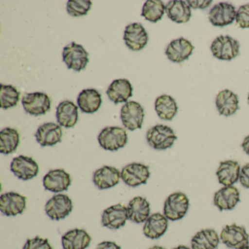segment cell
Here are the masks:
<instances>
[{"label": "cell", "instance_id": "6da1fadb", "mask_svg": "<svg viewBox=\"0 0 249 249\" xmlns=\"http://www.w3.org/2000/svg\"><path fill=\"white\" fill-rule=\"evenodd\" d=\"M177 138L171 127L163 124L153 126L146 135L148 143L156 150H166L171 148Z\"/></svg>", "mask_w": 249, "mask_h": 249}, {"label": "cell", "instance_id": "7a4b0ae2", "mask_svg": "<svg viewBox=\"0 0 249 249\" xmlns=\"http://www.w3.org/2000/svg\"><path fill=\"white\" fill-rule=\"evenodd\" d=\"M190 206L189 198L183 192L171 194L164 202V215L170 221L182 219L187 213Z\"/></svg>", "mask_w": 249, "mask_h": 249}, {"label": "cell", "instance_id": "3957f363", "mask_svg": "<svg viewBox=\"0 0 249 249\" xmlns=\"http://www.w3.org/2000/svg\"><path fill=\"white\" fill-rule=\"evenodd\" d=\"M126 130L119 126H108L105 128L98 136L99 143L102 148L107 151H116L124 148L127 142Z\"/></svg>", "mask_w": 249, "mask_h": 249}, {"label": "cell", "instance_id": "277c9868", "mask_svg": "<svg viewBox=\"0 0 249 249\" xmlns=\"http://www.w3.org/2000/svg\"><path fill=\"white\" fill-rule=\"evenodd\" d=\"M211 50L216 59L230 61L238 56L240 43L230 36H218L213 41Z\"/></svg>", "mask_w": 249, "mask_h": 249}, {"label": "cell", "instance_id": "5b68a950", "mask_svg": "<svg viewBox=\"0 0 249 249\" xmlns=\"http://www.w3.org/2000/svg\"><path fill=\"white\" fill-rule=\"evenodd\" d=\"M220 240L230 249H240L249 246V234L243 226L229 224L221 230Z\"/></svg>", "mask_w": 249, "mask_h": 249}, {"label": "cell", "instance_id": "8992f818", "mask_svg": "<svg viewBox=\"0 0 249 249\" xmlns=\"http://www.w3.org/2000/svg\"><path fill=\"white\" fill-rule=\"evenodd\" d=\"M72 208L73 205L71 197L64 194H59L48 201L45 211L51 219L59 221L69 215Z\"/></svg>", "mask_w": 249, "mask_h": 249}, {"label": "cell", "instance_id": "52a82bcc", "mask_svg": "<svg viewBox=\"0 0 249 249\" xmlns=\"http://www.w3.org/2000/svg\"><path fill=\"white\" fill-rule=\"evenodd\" d=\"M63 62L69 69L80 72L85 69L89 63V53L81 45L72 42L64 49Z\"/></svg>", "mask_w": 249, "mask_h": 249}, {"label": "cell", "instance_id": "ba28073f", "mask_svg": "<svg viewBox=\"0 0 249 249\" xmlns=\"http://www.w3.org/2000/svg\"><path fill=\"white\" fill-rule=\"evenodd\" d=\"M145 114L140 103L129 101L125 103L121 110V119L124 126L130 131L142 127Z\"/></svg>", "mask_w": 249, "mask_h": 249}, {"label": "cell", "instance_id": "9c48e42d", "mask_svg": "<svg viewBox=\"0 0 249 249\" xmlns=\"http://www.w3.org/2000/svg\"><path fill=\"white\" fill-rule=\"evenodd\" d=\"M149 177V167L141 163L128 164L122 169L121 173L122 180L130 187L145 184Z\"/></svg>", "mask_w": 249, "mask_h": 249}, {"label": "cell", "instance_id": "30bf717a", "mask_svg": "<svg viewBox=\"0 0 249 249\" xmlns=\"http://www.w3.org/2000/svg\"><path fill=\"white\" fill-rule=\"evenodd\" d=\"M24 110L32 116L46 114L51 109V100L47 94L43 92L26 94L22 99Z\"/></svg>", "mask_w": 249, "mask_h": 249}, {"label": "cell", "instance_id": "8fae6325", "mask_svg": "<svg viewBox=\"0 0 249 249\" xmlns=\"http://www.w3.org/2000/svg\"><path fill=\"white\" fill-rule=\"evenodd\" d=\"M26 205L27 197L17 192H8L0 196V210L6 216H15L23 213Z\"/></svg>", "mask_w": 249, "mask_h": 249}, {"label": "cell", "instance_id": "7c38bea8", "mask_svg": "<svg viewBox=\"0 0 249 249\" xmlns=\"http://www.w3.org/2000/svg\"><path fill=\"white\" fill-rule=\"evenodd\" d=\"M235 8L231 4L220 2L214 5L208 14L210 22L215 27H224L235 20Z\"/></svg>", "mask_w": 249, "mask_h": 249}, {"label": "cell", "instance_id": "4fadbf2b", "mask_svg": "<svg viewBox=\"0 0 249 249\" xmlns=\"http://www.w3.org/2000/svg\"><path fill=\"white\" fill-rule=\"evenodd\" d=\"M11 170L18 178L28 180L37 176L39 166L31 157L21 155L13 160Z\"/></svg>", "mask_w": 249, "mask_h": 249}, {"label": "cell", "instance_id": "5bb4252c", "mask_svg": "<svg viewBox=\"0 0 249 249\" xmlns=\"http://www.w3.org/2000/svg\"><path fill=\"white\" fill-rule=\"evenodd\" d=\"M124 40L126 46L131 50L141 51L148 43V33L142 24L134 23L125 29Z\"/></svg>", "mask_w": 249, "mask_h": 249}, {"label": "cell", "instance_id": "9a60e30c", "mask_svg": "<svg viewBox=\"0 0 249 249\" xmlns=\"http://www.w3.org/2000/svg\"><path fill=\"white\" fill-rule=\"evenodd\" d=\"M127 219V208L122 204H117L103 211L102 224L110 230H118L125 225Z\"/></svg>", "mask_w": 249, "mask_h": 249}, {"label": "cell", "instance_id": "2e32d148", "mask_svg": "<svg viewBox=\"0 0 249 249\" xmlns=\"http://www.w3.org/2000/svg\"><path fill=\"white\" fill-rule=\"evenodd\" d=\"M195 46L189 40L184 37H180L178 39L173 40L167 46L165 51L168 59L175 63H181L193 53Z\"/></svg>", "mask_w": 249, "mask_h": 249}, {"label": "cell", "instance_id": "e0dca14e", "mask_svg": "<svg viewBox=\"0 0 249 249\" xmlns=\"http://www.w3.org/2000/svg\"><path fill=\"white\" fill-rule=\"evenodd\" d=\"M43 182L46 190L59 193L68 190L71 185V178L63 169H56L50 170L43 178Z\"/></svg>", "mask_w": 249, "mask_h": 249}, {"label": "cell", "instance_id": "ac0fdd59", "mask_svg": "<svg viewBox=\"0 0 249 249\" xmlns=\"http://www.w3.org/2000/svg\"><path fill=\"white\" fill-rule=\"evenodd\" d=\"M240 200V192L234 186H224L213 196L214 205L221 211H231Z\"/></svg>", "mask_w": 249, "mask_h": 249}, {"label": "cell", "instance_id": "d6986e66", "mask_svg": "<svg viewBox=\"0 0 249 249\" xmlns=\"http://www.w3.org/2000/svg\"><path fill=\"white\" fill-rule=\"evenodd\" d=\"M240 164L234 160H226L220 162L216 174L218 183L224 186H233L237 183L240 178Z\"/></svg>", "mask_w": 249, "mask_h": 249}, {"label": "cell", "instance_id": "ffe728a7", "mask_svg": "<svg viewBox=\"0 0 249 249\" xmlns=\"http://www.w3.org/2000/svg\"><path fill=\"white\" fill-rule=\"evenodd\" d=\"M62 130L56 124L46 123L37 129L36 134L37 142L41 146H53L62 141Z\"/></svg>", "mask_w": 249, "mask_h": 249}, {"label": "cell", "instance_id": "44dd1931", "mask_svg": "<svg viewBox=\"0 0 249 249\" xmlns=\"http://www.w3.org/2000/svg\"><path fill=\"white\" fill-rule=\"evenodd\" d=\"M168 228V219L164 214L156 213L148 217L145 221L142 231L145 237L158 239L164 235Z\"/></svg>", "mask_w": 249, "mask_h": 249}, {"label": "cell", "instance_id": "7402d4cb", "mask_svg": "<svg viewBox=\"0 0 249 249\" xmlns=\"http://www.w3.org/2000/svg\"><path fill=\"white\" fill-rule=\"evenodd\" d=\"M121 173L116 167L104 166L94 172L93 181L98 189H107L114 187L119 183Z\"/></svg>", "mask_w": 249, "mask_h": 249}, {"label": "cell", "instance_id": "603a6c76", "mask_svg": "<svg viewBox=\"0 0 249 249\" xmlns=\"http://www.w3.org/2000/svg\"><path fill=\"white\" fill-rule=\"evenodd\" d=\"M215 106L220 115L228 117L238 110V97L231 90H222L217 94Z\"/></svg>", "mask_w": 249, "mask_h": 249}, {"label": "cell", "instance_id": "cb8c5ba5", "mask_svg": "<svg viewBox=\"0 0 249 249\" xmlns=\"http://www.w3.org/2000/svg\"><path fill=\"white\" fill-rule=\"evenodd\" d=\"M150 203L142 196H135L128 205V219L136 224L145 222L150 216Z\"/></svg>", "mask_w": 249, "mask_h": 249}, {"label": "cell", "instance_id": "d4e9b609", "mask_svg": "<svg viewBox=\"0 0 249 249\" xmlns=\"http://www.w3.org/2000/svg\"><path fill=\"white\" fill-rule=\"evenodd\" d=\"M91 240V237L86 230L74 229L62 236V247L63 249H86Z\"/></svg>", "mask_w": 249, "mask_h": 249}, {"label": "cell", "instance_id": "484cf974", "mask_svg": "<svg viewBox=\"0 0 249 249\" xmlns=\"http://www.w3.org/2000/svg\"><path fill=\"white\" fill-rule=\"evenodd\" d=\"M220 236L213 229H204L196 232L192 238V249H216L220 243Z\"/></svg>", "mask_w": 249, "mask_h": 249}, {"label": "cell", "instance_id": "4316f807", "mask_svg": "<svg viewBox=\"0 0 249 249\" xmlns=\"http://www.w3.org/2000/svg\"><path fill=\"white\" fill-rule=\"evenodd\" d=\"M165 12L168 18L177 24L188 22L192 17L190 6L182 0L170 1L166 5Z\"/></svg>", "mask_w": 249, "mask_h": 249}, {"label": "cell", "instance_id": "83f0119b", "mask_svg": "<svg viewBox=\"0 0 249 249\" xmlns=\"http://www.w3.org/2000/svg\"><path fill=\"white\" fill-rule=\"evenodd\" d=\"M132 87L128 80H115L107 90V95L115 104L126 103L132 96Z\"/></svg>", "mask_w": 249, "mask_h": 249}, {"label": "cell", "instance_id": "f1b7e54d", "mask_svg": "<svg viewBox=\"0 0 249 249\" xmlns=\"http://www.w3.org/2000/svg\"><path fill=\"white\" fill-rule=\"evenodd\" d=\"M56 119L60 126L73 127L78 122V107L72 102L68 100L62 102L56 108Z\"/></svg>", "mask_w": 249, "mask_h": 249}, {"label": "cell", "instance_id": "f546056e", "mask_svg": "<svg viewBox=\"0 0 249 249\" xmlns=\"http://www.w3.org/2000/svg\"><path fill=\"white\" fill-rule=\"evenodd\" d=\"M77 102L81 111L86 113H94L101 106V94L94 89H84L80 93Z\"/></svg>", "mask_w": 249, "mask_h": 249}, {"label": "cell", "instance_id": "4dcf8cb0", "mask_svg": "<svg viewBox=\"0 0 249 249\" xmlns=\"http://www.w3.org/2000/svg\"><path fill=\"white\" fill-rule=\"evenodd\" d=\"M155 110L160 119L171 121L177 114L178 107L176 100L170 95H161L155 101Z\"/></svg>", "mask_w": 249, "mask_h": 249}, {"label": "cell", "instance_id": "1f68e13d", "mask_svg": "<svg viewBox=\"0 0 249 249\" xmlns=\"http://www.w3.org/2000/svg\"><path fill=\"white\" fill-rule=\"evenodd\" d=\"M20 135L18 131L12 128H5L0 132V152L10 154L18 148Z\"/></svg>", "mask_w": 249, "mask_h": 249}, {"label": "cell", "instance_id": "d6a6232c", "mask_svg": "<svg viewBox=\"0 0 249 249\" xmlns=\"http://www.w3.org/2000/svg\"><path fill=\"white\" fill-rule=\"evenodd\" d=\"M165 5L160 0H148L142 7L141 16L147 21L153 23L158 22L161 19L164 12Z\"/></svg>", "mask_w": 249, "mask_h": 249}, {"label": "cell", "instance_id": "836d02e7", "mask_svg": "<svg viewBox=\"0 0 249 249\" xmlns=\"http://www.w3.org/2000/svg\"><path fill=\"white\" fill-rule=\"evenodd\" d=\"M20 92L11 85L1 84L0 102L2 109L15 107L19 101Z\"/></svg>", "mask_w": 249, "mask_h": 249}, {"label": "cell", "instance_id": "e575fe53", "mask_svg": "<svg viewBox=\"0 0 249 249\" xmlns=\"http://www.w3.org/2000/svg\"><path fill=\"white\" fill-rule=\"evenodd\" d=\"M92 2L89 0H70L67 4V11L72 17L86 16L91 9Z\"/></svg>", "mask_w": 249, "mask_h": 249}, {"label": "cell", "instance_id": "d590c367", "mask_svg": "<svg viewBox=\"0 0 249 249\" xmlns=\"http://www.w3.org/2000/svg\"><path fill=\"white\" fill-rule=\"evenodd\" d=\"M236 24L241 29L249 28V3L242 5L236 12Z\"/></svg>", "mask_w": 249, "mask_h": 249}, {"label": "cell", "instance_id": "8d00e7d4", "mask_svg": "<svg viewBox=\"0 0 249 249\" xmlns=\"http://www.w3.org/2000/svg\"><path fill=\"white\" fill-rule=\"evenodd\" d=\"M23 249H53V248L48 239L37 236L34 238L28 239Z\"/></svg>", "mask_w": 249, "mask_h": 249}, {"label": "cell", "instance_id": "74e56055", "mask_svg": "<svg viewBox=\"0 0 249 249\" xmlns=\"http://www.w3.org/2000/svg\"><path fill=\"white\" fill-rule=\"evenodd\" d=\"M239 181L243 187L249 189V163L245 164L240 170Z\"/></svg>", "mask_w": 249, "mask_h": 249}, {"label": "cell", "instance_id": "f35d334b", "mask_svg": "<svg viewBox=\"0 0 249 249\" xmlns=\"http://www.w3.org/2000/svg\"><path fill=\"white\" fill-rule=\"evenodd\" d=\"M188 5L190 6L191 8L193 9H205V8L209 7L212 3V1L210 0H196V1H192V0H188L186 1Z\"/></svg>", "mask_w": 249, "mask_h": 249}, {"label": "cell", "instance_id": "ab89813d", "mask_svg": "<svg viewBox=\"0 0 249 249\" xmlns=\"http://www.w3.org/2000/svg\"><path fill=\"white\" fill-rule=\"evenodd\" d=\"M97 249H122V248L115 242L103 241L97 245Z\"/></svg>", "mask_w": 249, "mask_h": 249}, {"label": "cell", "instance_id": "60d3db41", "mask_svg": "<svg viewBox=\"0 0 249 249\" xmlns=\"http://www.w3.org/2000/svg\"><path fill=\"white\" fill-rule=\"evenodd\" d=\"M241 146L244 152L249 156V135L245 138L244 141L242 142Z\"/></svg>", "mask_w": 249, "mask_h": 249}, {"label": "cell", "instance_id": "b9f144b4", "mask_svg": "<svg viewBox=\"0 0 249 249\" xmlns=\"http://www.w3.org/2000/svg\"><path fill=\"white\" fill-rule=\"evenodd\" d=\"M190 249V248L188 247V246H182V245H180V246H177V247L174 248V249Z\"/></svg>", "mask_w": 249, "mask_h": 249}, {"label": "cell", "instance_id": "7bdbcfd3", "mask_svg": "<svg viewBox=\"0 0 249 249\" xmlns=\"http://www.w3.org/2000/svg\"><path fill=\"white\" fill-rule=\"evenodd\" d=\"M149 249H166L165 248L162 247V246H154L153 247L150 248Z\"/></svg>", "mask_w": 249, "mask_h": 249}, {"label": "cell", "instance_id": "ee69618b", "mask_svg": "<svg viewBox=\"0 0 249 249\" xmlns=\"http://www.w3.org/2000/svg\"><path fill=\"white\" fill-rule=\"evenodd\" d=\"M240 249H249V246H244V247L241 248Z\"/></svg>", "mask_w": 249, "mask_h": 249}, {"label": "cell", "instance_id": "f6af8a7d", "mask_svg": "<svg viewBox=\"0 0 249 249\" xmlns=\"http://www.w3.org/2000/svg\"><path fill=\"white\" fill-rule=\"evenodd\" d=\"M248 101H249V97H248Z\"/></svg>", "mask_w": 249, "mask_h": 249}]
</instances>
